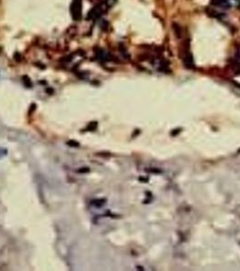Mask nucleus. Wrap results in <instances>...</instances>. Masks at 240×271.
Masks as SVG:
<instances>
[{"mask_svg":"<svg viewBox=\"0 0 240 271\" xmlns=\"http://www.w3.org/2000/svg\"><path fill=\"white\" fill-rule=\"evenodd\" d=\"M182 61L183 64L187 69H194L195 65H194V61H193V57L191 55L190 52V40L187 39L184 41L183 43V48H182Z\"/></svg>","mask_w":240,"mask_h":271,"instance_id":"f257e3e1","label":"nucleus"},{"mask_svg":"<svg viewBox=\"0 0 240 271\" xmlns=\"http://www.w3.org/2000/svg\"><path fill=\"white\" fill-rule=\"evenodd\" d=\"M70 11L74 20H79L81 17V0H73Z\"/></svg>","mask_w":240,"mask_h":271,"instance_id":"f03ea898","label":"nucleus"},{"mask_svg":"<svg viewBox=\"0 0 240 271\" xmlns=\"http://www.w3.org/2000/svg\"><path fill=\"white\" fill-rule=\"evenodd\" d=\"M211 5L216 6H220L222 8H227L229 9L230 7V4L227 0H211L210 1Z\"/></svg>","mask_w":240,"mask_h":271,"instance_id":"7ed1b4c3","label":"nucleus"},{"mask_svg":"<svg viewBox=\"0 0 240 271\" xmlns=\"http://www.w3.org/2000/svg\"><path fill=\"white\" fill-rule=\"evenodd\" d=\"M173 32H174V34L176 35V37L179 38V39L182 38V26H180L178 23H175V22L173 23Z\"/></svg>","mask_w":240,"mask_h":271,"instance_id":"20e7f679","label":"nucleus"},{"mask_svg":"<svg viewBox=\"0 0 240 271\" xmlns=\"http://www.w3.org/2000/svg\"><path fill=\"white\" fill-rule=\"evenodd\" d=\"M207 12H208V15H209V16H212V17L221 18L222 16H224L223 14H220V13H219V12L215 11V10H213V9H208Z\"/></svg>","mask_w":240,"mask_h":271,"instance_id":"39448f33","label":"nucleus"},{"mask_svg":"<svg viewBox=\"0 0 240 271\" xmlns=\"http://www.w3.org/2000/svg\"><path fill=\"white\" fill-rule=\"evenodd\" d=\"M118 48H119L120 53H122V55H123L126 59H128V58L130 57V55L128 54V53H127V51H126V48L125 47V45H124L123 44H119Z\"/></svg>","mask_w":240,"mask_h":271,"instance_id":"423d86ee","label":"nucleus"}]
</instances>
